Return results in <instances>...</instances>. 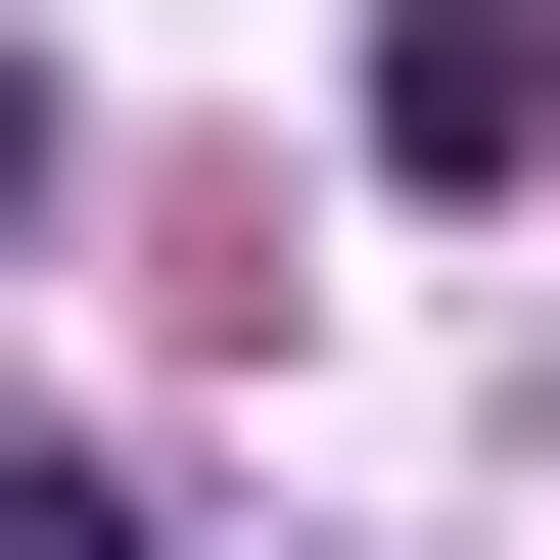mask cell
Returning a JSON list of instances; mask_svg holds the SVG:
<instances>
[{
    "label": "cell",
    "instance_id": "6da1fadb",
    "mask_svg": "<svg viewBox=\"0 0 560 560\" xmlns=\"http://www.w3.org/2000/svg\"><path fill=\"white\" fill-rule=\"evenodd\" d=\"M374 140H420V187H514V140H560V0H374Z\"/></svg>",
    "mask_w": 560,
    "mask_h": 560
},
{
    "label": "cell",
    "instance_id": "7a4b0ae2",
    "mask_svg": "<svg viewBox=\"0 0 560 560\" xmlns=\"http://www.w3.org/2000/svg\"><path fill=\"white\" fill-rule=\"evenodd\" d=\"M0 234H47V47H0Z\"/></svg>",
    "mask_w": 560,
    "mask_h": 560
}]
</instances>
